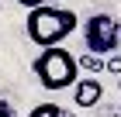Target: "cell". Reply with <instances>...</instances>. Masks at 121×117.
<instances>
[{
	"label": "cell",
	"instance_id": "9",
	"mask_svg": "<svg viewBox=\"0 0 121 117\" xmlns=\"http://www.w3.org/2000/svg\"><path fill=\"white\" fill-rule=\"evenodd\" d=\"M0 117H14V110H10L7 100H0Z\"/></svg>",
	"mask_w": 121,
	"mask_h": 117
},
{
	"label": "cell",
	"instance_id": "3",
	"mask_svg": "<svg viewBox=\"0 0 121 117\" xmlns=\"http://www.w3.org/2000/svg\"><path fill=\"white\" fill-rule=\"evenodd\" d=\"M83 45L90 55H100V59H111L121 48V24L111 14H93L83 21Z\"/></svg>",
	"mask_w": 121,
	"mask_h": 117
},
{
	"label": "cell",
	"instance_id": "2",
	"mask_svg": "<svg viewBox=\"0 0 121 117\" xmlns=\"http://www.w3.org/2000/svg\"><path fill=\"white\" fill-rule=\"evenodd\" d=\"M31 69H35L38 83L45 86V90L59 93V90H69V86H76V72H80V59H76L69 48H42L38 52V59L31 62Z\"/></svg>",
	"mask_w": 121,
	"mask_h": 117
},
{
	"label": "cell",
	"instance_id": "7",
	"mask_svg": "<svg viewBox=\"0 0 121 117\" xmlns=\"http://www.w3.org/2000/svg\"><path fill=\"white\" fill-rule=\"evenodd\" d=\"M21 7H28V10H35V7H52V4H59V0H17Z\"/></svg>",
	"mask_w": 121,
	"mask_h": 117
},
{
	"label": "cell",
	"instance_id": "6",
	"mask_svg": "<svg viewBox=\"0 0 121 117\" xmlns=\"http://www.w3.org/2000/svg\"><path fill=\"white\" fill-rule=\"evenodd\" d=\"M80 69H90V72H104L107 69V59H100V55H80Z\"/></svg>",
	"mask_w": 121,
	"mask_h": 117
},
{
	"label": "cell",
	"instance_id": "10",
	"mask_svg": "<svg viewBox=\"0 0 121 117\" xmlns=\"http://www.w3.org/2000/svg\"><path fill=\"white\" fill-rule=\"evenodd\" d=\"M118 90H121V76H118Z\"/></svg>",
	"mask_w": 121,
	"mask_h": 117
},
{
	"label": "cell",
	"instance_id": "4",
	"mask_svg": "<svg viewBox=\"0 0 121 117\" xmlns=\"http://www.w3.org/2000/svg\"><path fill=\"white\" fill-rule=\"evenodd\" d=\"M104 100V83L97 76H83L76 83V107H97Z\"/></svg>",
	"mask_w": 121,
	"mask_h": 117
},
{
	"label": "cell",
	"instance_id": "5",
	"mask_svg": "<svg viewBox=\"0 0 121 117\" xmlns=\"http://www.w3.org/2000/svg\"><path fill=\"white\" fill-rule=\"evenodd\" d=\"M28 117H76V114H66L59 103H38V107H31Z\"/></svg>",
	"mask_w": 121,
	"mask_h": 117
},
{
	"label": "cell",
	"instance_id": "1",
	"mask_svg": "<svg viewBox=\"0 0 121 117\" xmlns=\"http://www.w3.org/2000/svg\"><path fill=\"white\" fill-rule=\"evenodd\" d=\"M24 31H28V38L38 48H56L59 41H66V38L76 31V10H66V7H59V4H52V7H35V10H28Z\"/></svg>",
	"mask_w": 121,
	"mask_h": 117
},
{
	"label": "cell",
	"instance_id": "8",
	"mask_svg": "<svg viewBox=\"0 0 121 117\" xmlns=\"http://www.w3.org/2000/svg\"><path fill=\"white\" fill-rule=\"evenodd\" d=\"M107 72H118V76H121V48L107 59Z\"/></svg>",
	"mask_w": 121,
	"mask_h": 117
}]
</instances>
